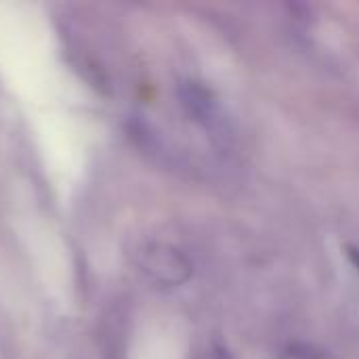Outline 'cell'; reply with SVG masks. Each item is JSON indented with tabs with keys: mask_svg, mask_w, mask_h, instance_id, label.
Listing matches in <instances>:
<instances>
[{
	"mask_svg": "<svg viewBox=\"0 0 359 359\" xmlns=\"http://www.w3.org/2000/svg\"><path fill=\"white\" fill-rule=\"evenodd\" d=\"M141 267L143 271L154 278L160 284L172 286V284H181L187 273H189V265L183 259V255H179L175 248L170 246H162V244H151L141 252Z\"/></svg>",
	"mask_w": 359,
	"mask_h": 359,
	"instance_id": "cell-1",
	"label": "cell"
}]
</instances>
